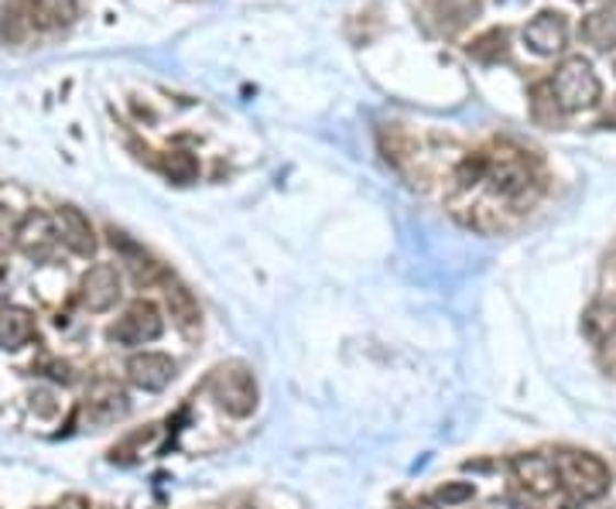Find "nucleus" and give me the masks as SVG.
Listing matches in <instances>:
<instances>
[{"mask_svg":"<svg viewBox=\"0 0 616 509\" xmlns=\"http://www.w3.org/2000/svg\"><path fill=\"white\" fill-rule=\"evenodd\" d=\"M510 475L538 499H548L559 493V472H554V458L548 455H514L510 458Z\"/></svg>","mask_w":616,"mask_h":509,"instance_id":"obj_9","label":"nucleus"},{"mask_svg":"<svg viewBox=\"0 0 616 509\" xmlns=\"http://www.w3.org/2000/svg\"><path fill=\"white\" fill-rule=\"evenodd\" d=\"M421 509H431V506H421Z\"/></svg>","mask_w":616,"mask_h":509,"instance_id":"obj_25","label":"nucleus"},{"mask_svg":"<svg viewBox=\"0 0 616 509\" xmlns=\"http://www.w3.org/2000/svg\"><path fill=\"white\" fill-rule=\"evenodd\" d=\"M31 339H35V314L18 305L0 308V348L18 353Z\"/></svg>","mask_w":616,"mask_h":509,"instance_id":"obj_14","label":"nucleus"},{"mask_svg":"<svg viewBox=\"0 0 616 509\" xmlns=\"http://www.w3.org/2000/svg\"><path fill=\"white\" fill-rule=\"evenodd\" d=\"M45 369H48V376L55 379V384H73V379H76V373H73L69 363H58V359H55V363H48Z\"/></svg>","mask_w":616,"mask_h":509,"instance_id":"obj_22","label":"nucleus"},{"mask_svg":"<svg viewBox=\"0 0 616 509\" xmlns=\"http://www.w3.org/2000/svg\"><path fill=\"white\" fill-rule=\"evenodd\" d=\"M483 181H490L493 196H501L514 209H528L538 192H541V178L535 175L528 154L524 151H497V154H483Z\"/></svg>","mask_w":616,"mask_h":509,"instance_id":"obj_1","label":"nucleus"},{"mask_svg":"<svg viewBox=\"0 0 616 509\" xmlns=\"http://www.w3.org/2000/svg\"><path fill=\"white\" fill-rule=\"evenodd\" d=\"M162 168H165V175H168L175 185H189V181H196V175H199L196 157H193V154H185V151H172V154H165Z\"/></svg>","mask_w":616,"mask_h":509,"instance_id":"obj_20","label":"nucleus"},{"mask_svg":"<svg viewBox=\"0 0 616 509\" xmlns=\"http://www.w3.org/2000/svg\"><path fill=\"white\" fill-rule=\"evenodd\" d=\"M233 509H254V506H233Z\"/></svg>","mask_w":616,"mask_h":509,"instance_id":"obj_24","label":"nucleus"},{"mask_svg":"<svg viewBox=\"0 0 616 509\" xmlns=\"http://www.w3.org/2000/svg\"><path fill=\"white\" fill-rule=\"evenodd\" d=\"M524 42L538 55H559L569 42V21L559 11H541L524 27Z\"/></svg>","mask_w":616,"mask_h":509,"instance_id":"obj_10","label":"nucleus"},{"mask_svg":"<svg viewBox=\"0 0 616 509\" xmlns=\"http://www.w3.org/2000/svg\"><path fill=\"white\" fill-rule=\"evenodd\" d=\"M14 243L18 250L24 253L28 261H35V264H45L52 261V253L58 246V233H55V219L48 212H24V219L18 222V230H14Z\"/></svg>","mask_w":616,"mask_h":509,"instance_id":"obj_6","label":"nucleus"},{"mask_svg":"<svg viewBox=\"0 0 616 509\" xmlns=\"http://www.w3.org/2000/svg\"><path fill=\"white\" fill-rule=\"evenodd\" d=\"M470 55L476 62H501L507 55V31L504 27H493L486 35H480L473 45H470Z\"/></svg>","mask_w":616,"mask_h":509,"instance_id":"obj_18","label":"nucleus"},{"mask_svg":"<svg viewBox=\"0 0 616 509\" xmlns=\"http://www.w3.org/2000/svg\"><path fill=\"white\" fill-rule=\"evenodd\" d=\"M165 305H168V314H172V322L175 329L185 335V339H196L202 332V311H199V301L196 295L185 288L182 280L168 277L165 280Z\"/></svg>","mask_w":616,"mask_h":509,"instance_id":"obj_13","label":"nucleus"},{"mask_svg":"<svg viewBox=\"0 0 616 509\" xmlns=\"http://www.w3.org/2000/svg\"><path fill=\"white\" fill-rule=\"evenodd\" d=\"M473 496H476L473 483H446V486L436 493V502H439V506H459V502H466V499H473Z\"/></svg>","mask_w":616,"mask_h":509,"instance_id":"obj_21","label":"nucleus"},{"mask_svg":"<svg viewBox=\"0 0 616 509\" xmlns=\"http://www.w3.org/2000/svg\"><path fill=\"white\" fill-rule=\"evenodd\" d=\"M52 219H55L58 240L66 243L76 257H92V253H97V233H92V222L76 206H62Z\"/></svg>","mask_w":616,"mask_h":509,"instance_id":"obj_12","label":"nucleus"},{"mask_svg":"<svg viewBox=\"0 0 616 509\" xmlns=\"http://www.w3.org/2000/svg\"><path fill=\"white\" fill-rule=\"evenodd\" d=\"M206 390L216 400V407L230 413V418H251V413L257 410V397H261L254 373L243 363H220L209 373Z\"/></svg>","mask_w":616,"mask_h":509,"instance_id":"obj_3","label":"nucleus"},{"mask_svg":"<svg viewBox=\"0 0 616 509\" xmlns=\"http://www.w3.org/2000/svg\"><path fill=\"white\" fill-rule=\"evenodd\" d=\"M554 472H559V489H565L569 502L575 506L603 499L613 483L606 462L590 452H559L554 455Z\"/></svg>","mask_w":616,"mask_h":509,"instance_id":"obj_2","label":"nucleus"},{"mask_svg":"<svg viewBox=\"0 0 616 509\" xmlns=\"http://www.w3.org/2000/svg\"><path fill=\"white\" fill-rule=\"evenodd\" d=\"M128 379L138 390L158 394L175 379V359L165 353H138L128 359Z\"/></svg>","mask_w":616,"mask_h":509,"instance_id":"obj_11","label":"nucleus"},{"mask_svg":"<svg viewBox=\"0 0 616 509\" xmlns=\"http://www.w3.org/2000/svg\"><path fill=\"white\" fill-rule=\"evenodd\" d=\"M579 38H582L585 45H593L596 52L616 48V11L603 8V11L585 14L582 24H579Z\"/></svg>","mask_w":616,"mask_h":509,"instance_id":"obj_16","label":"nucleus"},{"mask_svg":"<svg viewBox=\"0 0 616 509\" xmlns=\"http://www.w3.org/2000/svg\"><path fill=\"white\" fill-rule=\"evenodd\" d=\"M82 407H86V418L92 424H113L120 418H128L131 397H128V390L117 384V379H97V384L89 387Z\"/></svg>","mask_w":616,"mask_h":509,"instance_id":"obj_8","label":"nucleus"},{"mask_svg":"<svg viewBox=\"0 0 616 509\" xmlns=\"http://www.w3.org/2000/svg\"><path fill=\"white\" fill-rule=\"evenodd\" d=\"M165 332V318L158 311V305L151 301H134L128 311H123L117 322L110 325V342L123 345V348H134V345H147L154 339H162Z\"/></svg>","mask_w":616,"mask_h":509,"instance_id":"obj_5","label":"nucleus"},{"mask_svg":"<svg viewBox=\"0 0 616 509\" xmlns=\"http://www.w3.org/2000/svg\"><path fill=\"white\" fill-rule=\"evenodd\" d=\"M585 332H590L596 342L609 339L616 332V301H603L585 314Z\"/></svg>","mask_w":616,"mask_h":509,"instance_id":"obj_19","label":"nucleus"},{"mask_svg":"<svg viewBox=\"0 0 616 509\" xmlns=\"http://www.w3.org/2000/svg\"><path fill=\"white\" fill-rule=\"evenodd\" d=\"M55 509H86V502H82L79 496H69V499H62Z\"/></svg>","mask_w":616,"mask_h":509,"instance_id":"obj_23","label":"nucleus"},{"mask_svg":"<svg viewBox=\"0 0 616 509\" xmlns=\"http://www.w3.org/2000/svg\"><path fill=\"white\" fill-rule=\"evenodd\" d=\"M551 89H554V100H559V107L565 113L593 110L600 103V97H603V86H600V76L593 69V62L582 58V55L562 58V66L554 69Z\"/></svg>","mask_w":616,"mask_h":509,"instance_id":"obj_4","label":"nucleus"},{"mask_svg":"<svg viewBox=\"0 0 616 509\" xmlns=\"http://www.w3.org/2000/svg\"><path fill=\"white\" fill-rule=\"evenodd\" d=\"M528 107H531V120L538 123V126H562V107H559V100H554V89H551V82H538L535 89H531V100H528Z\"/></svg>","mask_w":616,"mask_h":509,"instance_id":"obj_17","label":"nucleus"},{"mask_svg":"<svg viewBox=\"0 0 616 509\" xmlns=\"http://www.w3.org/2000/svg\"><path fill=\"white\" fill-rule=\"evenodd\" d=\"M120 274L113 264H97V267H89L79 280V301L86 311H110L117 308L120 301Z\"/></svg>","mask_w":616,"mask_h":509,"instance_id":"obj_7","label":"nucleus"},{"mask_svg":"<svg viewBox=\"0 0 616 509\" xmlns=\"http://www.w3.org/2000/svg\"><path fill=\"white\" fill-rule=\"evenodd\" d=\"M79 18V0H31L28 21L38 31H58L69 27Z\"/></svg>","mask_w":616,"mask_h":509,"instance_id":"obj_15","label":"nucleus"},{"mask_svg":"<svg viewBox=\"0 0 616 509\" xmlns=\"http://www.w3.org/2000/svg\"><path fill=\"white\" fill-rule=\"evenodd\" d=\"M613 69H616V66H613Z\"/></svg>","mask_w":616,"mask_h":509,"instance_id":"obj_26","label":"nucleus"}]
</instances>
